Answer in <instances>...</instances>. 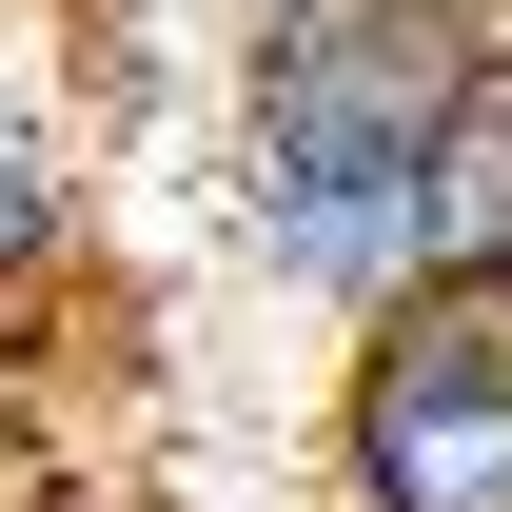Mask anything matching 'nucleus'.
Returning a JSON list of instances; mask_svg holds the SVG:
<instances>
[{"label": "nucleus", "instance_id": "obj_1", "mask_svg": "<svg viewBox=\"0 0 512 512\" xmlns=\"http://www.w3.org/2000/svg\"><path fill=\"white\" fill-rule=\"evenodd\" d=\"M512 79V0H256V99H237V197L256 256L316 316H414L453 296L434 256V158Z\"/></svg>", "mask_w": 512, "mask_h": 512}, {"label": "nucleus", "instance_id": "obj_2", "mask_svg": "<svg viewBox=\"0 0 512 512\" xmlns=\"http://www.w3.org/2000/svg\"><path fill=\"white\" fill-rule=\"evenodd\" d=\"M355 512H512V296H414L335 394Z\"/></svg>", "mask_w": 512, "mask_h": 512}]
</instances>
